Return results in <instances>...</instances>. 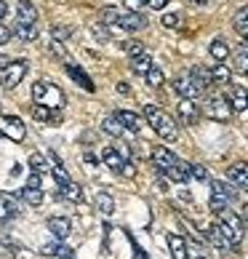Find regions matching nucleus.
<instances>
[{
	"label": "nucleus",
	"mask_w": 248,
	"mask_h": 259,
	"mask_svg": "<svg viewBox=\"0 0 248 259\" xmlns=\"http://www.w3.org/2000/svg\"><path fill=\"white\" fill-rule=\"evenodd\" d=\"M235 30H237V35H243L248 40V6H243L240 11L235 14Z\"/></svg>",
	"instance_id": "nucleus-32"
},
{
	"label": "nucleus",
	"mask_w": 248,
	"mask_h": 259,
	"mask_svg": "<svg viewBox=\"0 0 248 259\" xmlns=\"http://www.w3.org/2000/svg\"><path fill=\"white\" fill-rule=\"evenodd\" d=\"M56 256H59V259H72V248L59 246V251H56Z\"/></svg>",
	"instance_id": "nucleus-44"
},
{
	"label": "nucleus",
	"mask_w": 248,
	"mask_h": 259,
	"mask_svg": "<svg viewBox=\"0 0 248 259\" xmlns=\"http://www.w3.org/2000/svg\"><path fill=\"white\" fill-rule=\"evenodd\" d=\"M166 241H168V248H171V256H174V259H189L187 256V241H184L182 235L171 233Z\"/></svg>",
	"instance_id": "nucleus-22"
},
{
	"label": "nucleus",
	"mask_w": 248,
	"mask_h": 259,
	"mask_svg": "<svg viewBox=\"0 0 248 259\" xmlns=\"http://www.w3.org/2000/svg\"><path fill=\"white\" fill-rule=\"evenodd\" d=\"M123 49H126V54L131 56V59H133V56H139V54H144V46H141L139 40H128Z\"/></svg>",
	"instance_id": "nucleus-39"
},
{
	"label": "nucleus",
	"mask_w": 248,
	"mask_h": 259,
	"mask_svg": "<svg viewBox=\"0 0 248 259\" xmlns=\"http://www.w3.org/2000/svg\"><path fill=\"white\" fill-rule=\"evenodd\" d=\"M227 102H230V107H232L235 112H243V110H248V91H243L240 85H235Z\"/></svg>",
	"instance_id": "nucleus-25"
},
{
	"label": "nucleus",
	"mask_w": 248,
	"mask_h": 259,
	"mask_svg": "<svg viewBox=\"0 0 248 259\" xmlns=\"http://www.w3.org/2000/svg\"><path fill=\"white\" fill-rule=\"evenodd\" d=\"M56 251H59V246H56V243H48V246H43V254H48V256H54Z\"/></svg>",
	"instance_id": "nucleus-46"
},
{
	"label": "nucleus",
	"mask_w": 248,
	"mask_h": 259,
	"mask_svg": "<svg viewBox=\"0 0 248 259\" xmlns=\"http://www.w3.org/2000/svg\"><path fill=\"white\" fill-rule=\"evenodd\" d=\"M120 30H128V32H139V30H144L147 27V19L141 16L139 11H126V14H118V22H115Z\"/></svg>",
	"instance_id": "nucleus-10"
},
{
	"label": "nucleus",
	"mask_w": 248,
	"mask_h": 259,
	"mask_svg": "<svg viewBox=\"0 0 248 259\" xmlns=\"http://www.w3.org/2000/svg\"><path fill=\"white\" fill-rule=\"evenodd\" d=\"M27 70H30V64H27V59L8 62V67L3 70V89H16V85L22 83V78L27 75Z\"/></svg>",
	"instance_id": "nucleus-8"
},
{
	"label": "nucleus",
	"mask_w": 248,
	"mask_h": 259,
	"mask_svg": "<svg viewBox=\"0 0 248 259\" xmlns=\"http://www.w3.org/2000/svg\"><path fill=\"white\" fill-rule=\"evenodd\" d=\"M189 177L197 179V182H208V171H206V166L195 163V166H189Z\"/></svg>",
	"instance_id": "nucleus-37"
},
{
	"label": "nucleus",
	"mask_w": 248,
	"mask_h": 259,
	"mask_svg": "<svg viewBox=\"0 0 248 259\" xmlns=\"http://www.w3.org/2000/svg\"><path fill=\"white\" fill-rule=\"evenodd\" d=\"M208 72H211V83H216V85H227L232 80V70L224 62H214V67Z\"/></svg>",
	"instance_id": "nucleus-20"
},
{
	"label": "nucleus",
	"mask_w": 248,
	"mask_h": 259,
	"mask_svg": "<svg viewBox=\"0 0 248 259\" xmlns=\"http://www.w3.org/2000/svg\"><path fill=\"white\" fill-rule=\"evenodd\" d=\"M115 115H118V120L123 123V128L131 131V134H139L141 126H144L139 115H136V112H131V110H120V112H115Z\"/></svg>",
	"instance_id": "nucleus-18"
},
{
	"label": "nucleus",
	"mask_w": 248,
	"mask_h": 259,
	"mask_svg": "<svg viewBox=\"0 0 248 259\" xmlns=\"http://www.w3.org/2000/svg\"><path fill=\"white\" fill-rule=\"evenodd\" d=\"M203 112H206L211 120H219V123H227V120L232 118V107H230V102H227L222 94L208 97L206 104H203Z\"/></svg>",
	"instance_id": "nucleus-5"
},
{
	"label": "nucleus",
	"mask_w": 248,
	"mask_h": 259,
	"mask_svg": "<svg viewBox=\"0 0 248 259\" xmlns=\"http://www.w3.org/2000/svg\"><path fill=\"white\" fill-rule=\"evenodd\" d=\"M211 56H214V62H227V56H230V46H227L224 37H214V40H211Z\"/></svg>",
	"instance_id": "nucleus-27"
},
{
	"label": "nucleus",
	"mask_w": 248,
	"mask_h": 259,
	"mask_svg": "<svg viewBox=\"0 0 248 259\" xmlns=\"http://www.w3.org/2000/svg\"><path fill=\"white\" fill-rule=\"evenodd\" d=\"M70 35V30L67 27H54L51 30V37H54V43H64V37Z\"/></svg>",
	"instance_id": "nucleus-41"
},
{
	"label": "nucleus",
	"mask_w": 248,
	"mask_h": 259,
	"mask_svg": "<svg viewBox=\"0 0 248 259\" xmlns=\"http://www.w3.org/2000/svg\"><path fill=\"white\" fill-rule=\"evenodd\" d=\"M16 214H19L16 198H14V195H8V193H0V225L8 222V219H14Z\"/></svg>",
	"instance_id": "nucleus-16"
},
{
	"label": "nucleus",
	"mask_w": 248,
	"mask_h": 259,
	"mask_svg": "<svg viewBox=\"0 0 248 259\" xmlns=\"http://www.w3.org/2000/svg\"><path fill=\"white\" fill-rule=\"evenodd\" d=\"M152 67H155V62H152L150 54H139L131 59V70H133V75H139V78H147V72Z\"/></svg>",
	"instance_id": "nucleus-19"
},
{
	"label": "nucleus",
	"mask_w": 248,
	"mask_h": 259,
	"mask_svg": "<svg viewBox=\"0 0 248 259\" xmlns=\"http://www.w3.org/2000/svg\"><path fill=\"white\" fill-rule=\"evenodd\" d=\"M189 80H192L195 83V89L200 91V94H203L206 89H208V85H211V72H208L206 70V67H200V64H195V67H189Z\"/></svg>",
	"instance_id": "nucleus-17"
},
{
	"label": "nucleus",
	"mask_w": 248,
	"mask_h": 259,
	"mask_svg": "<svg viewBox=\"0 0 248 259\" xmlns=\"http://www.w3.org/2000/svg\"><path fill=\"white\" fill-rule=\"evenodd\" d=\"M206 235H208V241H211L214 248H219V251H230V243H227V238L216 230V225L208 227V233H206Z\"/></svg>",
	"instance_id": "nucleus-29"
},
{
	"label": "nucleus",
	"mask_w": 248,
	"mask_h": 259,
	"mask_svg": "<svg viewBox=\"0 0 248 259\" xmlns=\"http://www.w3.org/2000/svg\"><path fill=\"white\" fill-rule=\"evenodd\" d=\"M144 118H147V123L152 126V131H155L163 142H176L179 126H176V120L171 118L166 110L155 107V104H147V107H144Z\"/></svg>",
	"instance_id": "nucleus-1"
},
{
	"label": "nucleus",
	"mask_w": 248,
	"mask_h": 259,
	"mask_svg": "<svg viewBox=\"0 0 248 259\" xmlns=\"http://www.w3.org/2000/svg\"><path fill=\"white\" fill-rule=\"evenodd\" d=\"M118 91H120V94H128L131 89H128V85H126V83H118Z\"/></svg>",
	"instance_id": "nucleus-49"
},
{
	"label": "nucleus",
	"mask_w": 248,
	"mask_h": 259,
	"mask_svg": "<svg viewBox=\"0 0 248 259\" xmlns=\"http://www.w3.org/2000/svg\"><path fill=\"white\" fill-rule=\"evenodd\" d=\"M64 64H67V72H70V78H72L75 83H78V85H83L85 91H93V83H91V78H88V75H85V72L80 70L78 64H75V62H70V59H67Z\"/></svg>",
	"instance_id": "nucleus-21"
},
{
	"label": "nucleus",
	"mask_w": 248,
	"mask_h": 259,
	"mask_svg": "<svg viewBox=\"0 0 248 259\" xmlns=\"http://www.w3.org/2000/svg\"><path fill=\"white\" fill-rule=\"evenodd\" d=\"M216 230L227 238L230 248H237L243 243V222H240L237 214H227V211H222V214H219V222H216Z\"/></svg>",
	"instance_id": "nucleus-3"
},
{
	"label": "nucleus",
	"mask_w": 248,
	"mask_h": 259,
	"mask_svg": "<svg viewBox=\"0 0 248 259\" xmlns=\"http://www.w3.org/2000/svg\"><path fill=\"white\" fill-rule=\"evenodd\" d=\"M144 6L152 8V11H163V8L168 6V0H144Z\"/></svg>",
	"instance_id": "nucleus-43"
},
{
	"label": "nucleus",
	"mask_w": 248,
	"mask_h": 259,
	"mask_svg": "<svg viewBox=\"0 0 248 259\" xmlns=\"http://www.w3.org/2000/svg\"><path fill=\"white\" fill-rule=\"evenodd\" d=\"M102 160H104V166L112 168L115 174H123V177H133V168H131V163L126 160V155L123 152H118L115 147H104L102 150Z\"/></svg>",
	"instance_id": "nucleus-6"
},
{
	"label": "nucleus",
	"mask_w": 248,
	"mask_h": 259,
	"mask_svg": "<svg viewBox=\"0 0 248 259\" xmlns=\"http://www.w3.org/2000/svg\"><path fill=\"white\" fill-rule=\"evenodd\" d=\"M8 40H11V32H8V30H6V27H3V24H0V46H6Z\"/></svg>",
	"instance_id": "nucleus-45"
},
{
	"label": "nucleus",
	"mask_w": 248,
	"mask_h": 259,
	"mask_svg": "<svg viewBox=\"0 0 248 259\" xmlns=\"http://www.w3.org/2000/svg\"><path fill=\"white\" fill-rule=\"evenodd\" d=\"M16 27H37V8L32 0H19L16 6Z\"/></svg>",
	"instance_id": "nucleus-9"
},
{
	"label": "nucleus",
	"mask_w": 248,
	"mask_h": 259,
	"mask_svg": "<svg viewBox=\"0 0 248 259\" xmlns=\"http://www.w3.org/2000/svg\"><path fill=\"white\" fill-rule=\"evenodd\" d=\"M227 179H230L237 190L248 193V163H243V160L232 163V166L227 168Z\"/></svg>",
	"instance_id": "nucleus-11"
},
{
	"label": "nucleus",
	"mask_w": 248,
	"mask_h": 259,
	"mask_svg": "<svg viewBox=\"0 0 248 259\" xmlns=\"http://www.w3.org/2000/svg\"><path fill=\"white\" fill-rule=\"evenodd\" d=\"M123 6H126V11H141L144 0H123Z\"/></svg>",
	"instance_id": "nucleus-42"
},
{
	"label": "nucleus",
	"mask_w": 248,
	"mask_h": 259,
	"mask_svg": "<svg viewBox=\"0 0 248 259\" xmlns=\"http://www.w3.org/2000/svg\"><path fill=\"white\" fill-rule=\"evenodd\" d=\"M16 35L22 37L24 43H32L37 37V27H16Z\"/></svg>",
	"instance_id": "nucleus-36"
},
{
	"label": "nucleus",
	"mask_w": 248,
	"mask_h": 259,
	"mask_svg": "<svg viewBox=\"0 0 248 259\" xmlns=\"http://www.w3.org/2000/svg\"><path fill=\"white\" fill-rule=\"evenodd\" d=\"M232 70L237 75H248V43H243L240 49L232 54Z\"/></svg>",
	"instance_id": "nucleus-23"
},
{
	"label": "nucleus",
	"mask_w": 248,
	"mask_h": 259,
	"mask_svg": "<svg viewBox=\"0 0 248 259\" xmlns=\"http://www.w3.org/2000/svg\"><path fill=\"white\" fill-rule=\"evenodd\" d=\"M189 3H195V6H206V0H189Z\"/></svg>",
	"instance_id": "nucleus-51"
},
{
	"label": "nucleus",
	"mask_w": 248,
	"mask_h": 259,
	"mask_svg": "<svg viewBox=\"0 0 248 259\" xmlns=\"http://www.w3.org/2000/svg\"><path fill=\"white\" fill-rule=\"evenodd\" d=\"M96 211H99L102 217H110L112 211H115V200H112L110 193H99L96 195Z\"/></svg>",
	"instance_id": "nucleus-30"
},
{
	"label": "nucleus",
	"mask_w": 248,
	"mask_h": 259,
	"mask_svg": "<svg viewBox=\"0 0 248 259\" xmlns=\"http://www.w3.org/2000/svg\"><path fill=\"white\" fill-rule=\"evenodd\" d=\"M163 174H166L171 182H179V185H182V182H187V179H189V166H187L184 160H176L168 171H163Z\"/></svg>",
	"instance_id": "nucleus-24"
},
{
	"label": "nucleus",
	"mask_w": 248,
	"mask_h": 259,
	"mask_svg": "<svg viewBox=\"0 0 248 259\" xmlns=\"http://www.w3.org/2000/svg\"><path fill=\"white\" fill-rule=\"evenodd\" d=\"M235 198H237V193H235L230 185H224V182H219V179L211 182V198H208V206H211L214 214L227 211V206H230Z\"/></svg>",
	"instance_id": "nucleus-4"
},
{
	"label": "nucleus",
	"mask_w": 248,
	"mask_h": 259,
	"mask_svg": "<svg viewBox=\"0 0 248 259\" xmlns=\"http://www.w3.org/2000/svg\"><path fill=\"white\" fill-rule=\"evenodd\" d=\"M192 259H203V256H192Z\"/></svg>",
	"instance_id": "nucleus-52"
},
{
	"label": "nucleus",
	"mask_w": 248,
	"mask_h": 259,
	"mask_svg": "<svg viewBox=\"0 0 248 259\" xmlns=\"http://www.w3.org/2000/svg\"><path fill=\"white\" fill-rule=\"evenodd\" d=\"M102 128L110 134V137H123V134H126V128H123V123L118 120V115H107V118L102 120Z\"/></svg>",
	"instance_id": "nucleus-28"
},
{
	"label": "nucleus",
	"mask_w": 248,
	"mask_h": 259,
	"mask_svg": "<svg viewBox=\"0 0 248 259\" xmlns=\"http://www.w3.org/2000/svg\"><path fill=\"white\" fill-rule=\"evenodd\" d=\"M163 70H158V67H152V70L147 72V83L152 85V89H160V85H163Z\"/></svg>",
	"instance_id": "nucleus-35"
},
{
	"label": "nucleus",
	"mask_w": 248,
	"mask_h": 259,
	"mask_svg": "<svg viewBox=\"0 0 248 259\" xmlns=\"http://www.w3.org/2000/svg\"><path fill=\"white\" fill-rule=\"evenodd\" d=\"M240 222H248V206H243V211H240Z\"/></svg>",
	"instance_id": "nucleus-48"
},
{
	"label": "nucleus",
	"mask_w": 248,
	"mask_h": 259,
	"mask_svg": "<svg viewBox=\"0 0 248 259\" xmlns=\"http://www.w3.org/2000/svg\"><path fill=\"white\" fill-rule=\"evenodd\" d=\"M8 62H11V59H6V56H0V70H6V67H8Z\"/></svg>",
	"instance_id": "nucleus-50"
},
{
	"label": "nucleus",
	"mask_w": 248,
	"mask_h": 259,
	"mask_svg": "<svg viewBox=\"0 0 248 259\" xmlns=\"http://www.w3.org/2000/svg\"><path fill=\"white\" fill-rule=\"evenodd\" d=\"M59 195H62V198H67L70 203H83V187H80V185H75L72 179L62 187V193H59Z\"/></svg>",
	"instance_id": "nucleus-26"
},
{
	"label": "nucleus",
	"mask_w": 248,
	"mask_h": 259,
	"mask_svg": "<svg viewBox=\"0 0 248 259\" xmlns=\"http://www.w3.org/2000/svg\"><path fill=\"white\" fill-rule=\"evenodd\" d=\"M48 230H51V235L56 238V241H64V238L72 233V222L67 217H51L48 219Z\"/></svg>",
	"instance_id": "nucleus-15"
},
{
	"label": "nucleus",
	"mask_w": 248,
	"mask_h": 259,
	"mask_svg": "<svg viewBox=\"0 0 248 259\" xmlns=\"http://www.w3.org/2000/svg\"><path fill=\"white\" fill-rule=\"evenodd\" d=\"M118 14H120L118 8H110V6L102 8V22H104V24H115V22H118Z\"/></svg>",
	"instance_id": "nucleus-38"
},
{
	"label": "nucleus",
	"mask_w": 248,
	"mask_h": 259,
	"mask_svg": "<svg viewBox=\"0 0 248 259\" xmlns=\"http://www.w3.org/2000/svg\"><path fill=\"white\" fill-rule=\"evenodd\" d=\"M176 160H179V158H176V155H174V152H171L168 147H155V150H152V163L158 166L160 174H163V171H168V168L174 166Z\"/></svg>",
	"instance_id": "nucleus-13"
},
{
	"label": "nucleus",
	"mask_w": 248,
	"mask_h": 259,
	"mask_svg": "<svg viewBox=\"0 0 248 259\" xmlns=\"http://www.w3.org/2000/svg\"><path fill=\"white\" fill-rule=\"evenodd\" d=\"M179 24H182V16H179V14H166L163 16V27H166V30H174V27H179Z\"/></svg>",
	"instance_id": "nucleus-40"
},
{
	"label": "nucleus",
	"mask_w": 248,
	"mask_h": 259,
	"mask_svg": "<svg viewBox=\"0 0 248 259\" xmlns=\"http://www.w3.org/2000/svg\"><path fill=\"white\" fill-rule=\"evenodd\" d=\"M0 134L8 137L11 142H22L27 137V128L22 118H16V115H0Z\"/></svg>",
	"instance_id": "nucleus-7"
},
{
	"label": "nucleus",
	"mask_w": 248,
	"mask_h": 259,
	"mask_svg": "<svg viewBox=\"0 0 248 259\" xmlns=\"http://www.w3.org/2000/svg\"><path fill=\"white\" fill-rule=\"evenodd\" d=\"M174 91H176L182 99H197V97H200V91L195 89V83L189 80V75H179V78L174 80Z\"/></svg>",
	"instance_id": "nucleus-14"
},
{
	"label": "nucleus",
	"mask_w": 248,
	"mask_h": 259,
	"mask_svg": "<svg viewBox=\"0 0 248 259\" xmlns=\"http://www.w3.org/2000/svg\"><path fill=\"white\" fill-rule=\"evenodd\" d=\"M30 168L37 171V174H43V171L48 168V163H45V158L40 155V152H32V155H30Z\"/></svg>",
	"instance_id": "nucleus-34"
},
{
	"label": "nucleus",
	"mask_w": 248,
	"mask_h": 259,
	"mask_svg": "<svg viewBox=\"0 0 248 259\" xmlns=\"http://www.w3.org/2000/svg\"><path fill=\"white\" fill-rule=\"evenodd\" d=\"M32 99H35V104H45V107H51V110H62L64 107L62 89H56V85L48 83V80L32 83Z\"/></svg>",
	"instance_id": "nucleus-2"
},
{
	"label": "nucleus",
	"mask_w": 248,
	"mask_h": 259,
	"mask_svg": "<svg viewBox=\"0 0 248 259\" xmlns=\"http://www.w3.org/2000/svg\"><path fill=\"white\" fill-rule=\"evenodd\" d=\"M8 14V6H6V0H0V19H6Z\"/></svg>",
	"instance_id": "nucleus-47"
},
{
	"label": "nucleus",
	"mask_w": 248,
	"mask_h": 259,
	"mask_svg": "<svg viewBox=\"0 0 248 259\" xmlns=\"http://www.w3.org/2000/svg\"><path fill=\"white\" fill-rule=\"evenodd\" d=\"M32 118L43 120V123H51V120H56V115H54L51 107H45V104H35V107H32Z\"/></svg>",
	"instance_id": "nucleus-33"
},
{
	"label": "nucleus",
	"mask_w": 248,
	"mask_h": 259,
	"mask_svg": "<svg viewBox=\"0 0 248 259\" xmlns=\"http://www.w3.org/2000/svg\"><path fill=\"white\" fill-rule=\"evenodd\" d=\"M22 198H24V203H30V206H40L45 195H43V187H24Z\"/></svg>",
	"instance_id": "nucleus-31"
},
{
	"label": "nucleus",
	"mask_w": 248,
	"mask_h": 259,
	"mask_svg": "<svg viewBox=\"0 0 248 259\" xmlns=\"http://www.w3.org/2000/svg\"><path fill=\"white\" fill-rule=\"evenodd\" d=\"M200 112L203 110L195 104V99H182L179 102V118H182L184 126H195V123L200 120Z\"/></svg>",
	"instance_id": "nucleus-12"
}]
</instances>
